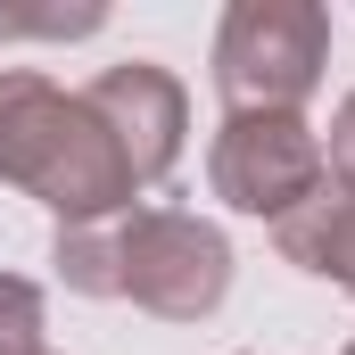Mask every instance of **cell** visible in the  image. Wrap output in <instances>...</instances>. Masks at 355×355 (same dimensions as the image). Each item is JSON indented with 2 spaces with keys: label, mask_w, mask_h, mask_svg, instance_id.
<instances>
[{
  "label": "cell",
  "mask_w": 355,
  "mask_h": 355,
  "mask_svg": "<svg viewBox=\"0 0 355 355\" xmlns=\"http://www.w3.org/2000/svg\"><path fill=\"white\" fill-rule=\"evenodd\" d=\"M0 182L42 198L58 223L132 215V190H141L107 124L83 107V91H58L33 67H0Z\"/></svg>",
  "instance_id": "cell-1"
},
{
  "label": "cell",
  "mask_w": 355,
  "mask_h": 355,
  "mask_svg": "<svg viewBox=\"0 0 355 355\" xmlns=\"http://www.w3.org/2000/svg\"><path fill=\"white\" fill-rule=\"evenodd\" d=\"M331 67V8L232 0L215 25V99L232 116H297Z\"/></svg>",
  "instance_id": "cell-2"
},
{
  "label": "cell",
  "mask_w": 355,
  "mask_h": 355,
  "mask_svg": "<svg viewBox=\"0 0 355 355\" xmlns=\"http://www.w3.org/2000/svg\"><path fill=\"white\" fill-rule=\"evenodd\" d=\"M116 240H124L116 297H132L157 322H207L232 297V240L190 207H132L116 215Z\"/></svg>",
  "instance_id": "cell-3"
},
{
  "label": "cell",
  "mask_w": 355,
  "mask_h": 355,
  "mask_svg": "<svg viewBox=\"0 0 355 355\" xmlns=\"http://www.w3.org/2000/svg\"><path fill=\"white\" fill-rule=\"evenodd\" d=\"M207 182H215V198L223 207H240V215H297L331 166H322V132L306 124V116H223V132H215V149H207Z\"/></svg>",
  "instance_id": "cell-4"
},
{
  "label": "cell",
  "mask_w": 355,
  "mask_h": 355,
  "mask_svg": "<svg viewBox=\"0 0 355 355\" xmlns=\"http://www.w3.org/2000/svg\"><path fill=\"white\" fill-rule=\"evenodd\" d=\"M83 107L107 124V141H116V157L132 166V182L149 190V182H166L182 166V132H190V99L166 67H149V58H124V67H99L83 83Z\"/></svg>",
  "instance_id": "cell-5"
},
{
  "label": "cell",
  "mask_w": 355,
  "mask_h": 355,
  "mask_svg": "<svg viewBox=\"0 0 355 355\" xmlns=\"http://www.w3.org/2000/svg\"><path fill=\"white\" fill-rule=\"evenodd\" d=\"M272 248H281L297 272L339 281V289L355 297V190H347V182H322L297 215L272 223Z\"/></svg>",
  "instance_id": "cell-6"
},
{
  "label": "cell",
  "mask_w": 355,
  "mask_h": 355,
  "mask_svg": "<svg viewBox=\"0 0 355 355\" xmlns=\"http://www.w3.org/2000/svg\"><path fill=\"white\" fill-rule=\"evenodd\" d=\"M50 265H58V281H67L75 297H116V281H124V240H116V215H107V223H58Z\"/></svg>",
  "instance_id": "cell-7"
},
{
  "label": "cell",
  "mask_w": 355,
  "mask_h": 355,
  "mask_svg": "<svg viewBox=\"0 0 355 355\" xmlns=\"http://www.w3.org/2000/svg\"><path fill=\"white\" fill-rule=\"evenodd\" d=\"M107 25V8H0V42L33 33V42H83Z\"/></svg>",
  "instance_id": "cell-8"
},
{
  "label": "cell",
  "mask_w": 355,
  "mask_h": 355,
  "mask_svg": "<svg viewBox=\"0 0 355 355\" xmlns=\"http://www.w3.org/2000/svg\"><path fill=\"white\" fill-rule=\"evenodd\" d=\"M0 355H42V289L0 272Z\"/></svg>",
  "instance_id": "cell-9"
},
{
  "label": "cell",
  "mask_w": 355,
  "mask_h": 355,
  "mask_svg": "<svg viewBox=\"0 0 355 355\" xmlns=\"http://www.w3.org/2000/svg\"><path fill=\"white\" fill-rule=\"evenodd\" d=\"M322 166H331V182H347V190H355V91L339 99V116H331V141H322Z\"/></svg>",
  "instance_id": "cell-10"
},
{
  "label": "cell",
  "mask_w": 355,
  "mask_h": 355,
  "mask_svg": "<svg viewBox=\"0 0 355 355\" xmlns=\"http://www.w3.org/2000/svg\"><path fill=\"white\" fill-rule=\"evenodd\" d=\"M347 355H355V339H347Z\"/></svg>",
  "instance_id": "cell-11"
},
{
  "label": "cell",
  "mask_w": 355,
  "mask_h": 355,
  "mask_svg": "<svg viewBox=\"0 0 355 355\" xmlns=\"http://www.w3.org/2000/svg\"><path fill=\"white\" fill-rule=\"evenodd\" d=\"M42 355H50V347H42Z\"/></svg>",
  "instance_id": "cell-12"
}]
</instances>
